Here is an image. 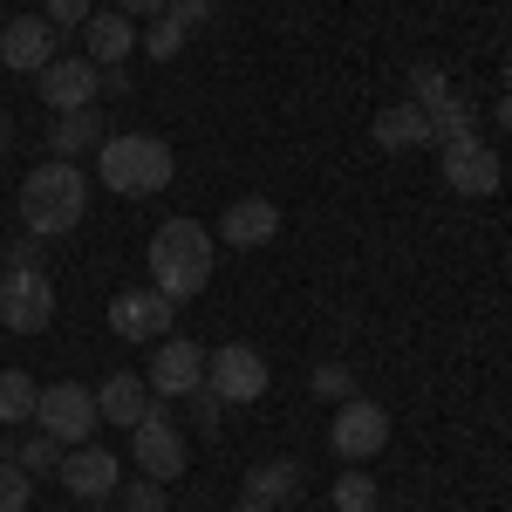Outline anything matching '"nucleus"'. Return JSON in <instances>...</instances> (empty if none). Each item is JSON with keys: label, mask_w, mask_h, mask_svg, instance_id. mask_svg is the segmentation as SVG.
<instances>
[{"label": "nucleus", "mask_w": 512, "mask_h": 512, "mask_svg": "<svg viewBox=\"0 0 512 512\" xmlns=\"http://www.w3.org/2000/svg\"><path fill=\"white\" fill-rule=\"evenodd\" d=\"M96 144H103V117H96V103H89V110H62V117L48 123V151H55V158L76 164V151H96Z\"/></svg>", "instance_id": "obj_19"}, {"label": "nucleus", "mask_w": 512, "mask_h": 512, "mask_svg": "<svg viewBox=\"0 0 512 512\" xmlns=\"http://www.w3.org/2000/svg\"><path fill=\"white\" fill-rule=\"evenodd\" d=\"M130 451H137V472L158 478V485L185 478V465H192V451H185V431L164 417V403H151V410H144V424L130 431Z\"/></svg>", "instance_id": "obj_7"}, {"label": "nucleus", "mask_w": 512, "mask_h": 512, "mask_svg": "<svg viewBox=\"0 0 512 512\" xmlns=\"http://www.w3.org/2000/svg\"><path fill=\"white\" fill-rule=\"evenodd\" d=\"M164 328H171V301L158 287H130V294L110 301V335L117 342H164Z\"/></svg>", "instance_id": "obj_13"}, {"label": "nucleus", "mask_w": 512, "mask_h": 512, "mask_svg": "<svg viewBox=\"0 0 512 512\" xmlns=\"http://www.w3.org/2000/svg\"><path fill=\"white\" fill-rule=\"evenodd\" d=\"M35 89H41V103H48L55 117H62V110H89V103L103 96V69H96L89 55H55L35 76Z\"/></svg>", "instance_id": "obj_10"}, {"label": "nucleus", "mask_w": 512, "mask_h": 512, "mask_svg": "<svg viewBox=\"0 0 512 512\" xmlns=\"http://www.w3.org/2000/svg\"><path fill=\"white\" fill-rule=\"evenodd\" d=\"M233 512H280V506H267V499H253V492H246V499H239Z\"/></svg>", "instance_id": "obj_36"}, {"label": "nucleus", "mask_w": 512, "mask_h": 512, "mask_svg": "<svg viewBox=\"0 0 512 512\" xmlns=\"http://www.w3.org/2000/svg\"><path fill=\"white\" fill-rule=\"evenodd\" d=\"M444 96H451V76H444L437 62H417V69H410V103H417V110H437Z\"/></svg>", "instance_id": "obj_26"}, {"label": "nucleus", "mask_w": 512, "mask_h": 512, "mask_svg": "<svg viewBox=\"0 0 512 512\" xmlns=\"http://www.w3.org/2000/svg\"><path fill=\"white\" fill-rule=\"evenodd\" d=\"M185 403H192V424H205V431H219V410H226V396H219V390H205V383H198V390L185 396Z\"/></svg>", "instance_id": "obj_31"}, {"label": "nucleus", "mask_w": 512, "mask_h": 512, "mask_svg": "<svg viewBox=\"0 0 512 512\" xmlns=\"http://www.w3.org/2000/svg\"><path fill=\"white\" fill-rule=\"evenodd\" d=\"M103 424V410H96V390H82V383H48L35 396V431H48L62 451L69 444H89Z\"/></svg>", "instance_id": "obj_4"}, {"label": "nucleus", "mask_w": 512, "mask_h": 512, "mask_svg": "<svg viewBox=\"0 0 512 512\" xmlns=\"http://www.w3.org/2000/svg\"><path fill=\"white\" fill-rule=\"evenodd\" d=\"M492 123H499V130L512 137V96H499V103H492Z\"/></svg>", "instance_id": "obj_35"}, {"label": "nucleus", "mask_w": 512, "mask_h": 512, "mask_svg": "<svg viewBox=\"0 0 512 512\" xmlns=\"http://www.w3.org/2000/svg\"><path fill=\"white\" fill-rule=\"evenodd\" d=\"M424 117H431V144H458V137H478V103H472V96H458V89H451V96H444L437 110H424Z\"/></svg>", "instance_id": "obj_20"}, {"label": "nucleus", "mask_w": 512, "mask_h": 512, "mask_svg": "<svg viewBox=\"0 0 512 512\" xmlns=\"http://www.w3.org/2000/svg\"><path fill=\"white\" fill-rule=\"evenodd\" d=\"M185 28H178V21H171V14H158V21H151V28H144V35H137V48H144V55H151V62H178V55H185Z\"/></svg>", "instance_id": "obj_24"}, {"label": "nucleus", "mask_w": 512, "mask_h": 512, "mask_svg": "<svg viewBox=\"0 0 512 512\" xmlns=\"http://www.w3.org/2000/svg\"><path fill=\"white\" fill-rule=\"evenodd\" d=\"M164 7H171V0H117V14H151V21H158Z\"/></svg>", "instance_id": "obj_34"}, {"label": "nucleus", "mask_w": 512, "mask_h": 512, "mask_svg": "<svg viewBox=\"0 0 512 512\" xmlns=\"http://www.w3.org/2000/svg\"><path fill=\"white\" fill-rule=\"evenodd\" d=\"M55 321V280L41 267H0V328L41 335Z\"/></svg>", "instance_id": "obj_5"}, {"label": "nucleus", "mask_w": 512, "mask_h": 512, "mask_svg": "<svg viewBox=\"0 0 512 512\" xmlns=\"http://www.w3.org/2000/svg\"><path fill=\"white\" fill-rule=\"evenodd\" d=\"M28 499H35V478L14 458H0V512H28Z\"/></svg>", "instance_id": "obj_28"}, {"label": "nucleus", "mask_w": 512, "mask_h": 512, "mask_svg": "<svg viewBox=\"0 0 512 512\" xmlns=\"http://www.w3.org/2000/svg\"><path fill=\"white\" fill-rule=\"evenodd\" d=\"M55 28H48V14H21V21H7L0 28V62L7 69H21V76H41L48 62H55Z\"/></svg>", "instance_id": "obj_14"}, {"label": "nucleus", "mask_w": 512, "mask_h": 512, "mask_svg": "<svg viewBox=\"0 0 512 512\" xmlns=\"http://www.w3.org/2000/svg\"><path fill=\"white\" fill-rule=\"evenodd\" d=\"M499 89H506V96H512V62H506V76H499Z\"/></svg>", "instance_id": "obj_38"}, {"label": "nucleus", "mask_w": 512, "mask_h": 512, "mask_svg": "<svg viewBox=\"0 0 512 512\" xmlns=\"http://www.w3.org/2000/svg\"><path fill=\"white\" fill-rule=\"evenodd\" d=\"M123 506L130 512H164V485L158 478H130V485H123Z\"/></svg>", "instance_id": "obj_29"}, {"label": "nucleus", "mask_w": 512, "mask_h": 512, "mask_svg": "<svg viewBox=\"0 0 512 512\" xmlns=\"http://www.w3.org/2000/svg\"><path fill=\"white\" fill-rule=\"evenodd\" d=\"M35 396L41 383L28 369H0V424H35Z\"/></svg>", "instance_id": "obj_22"}, {"label": "nucleus", "mask_w": 512, "mask_h": 512, "mask_svg": "<svg viewBox=\"0 0 512 512\" xmlns=\"http://www.w3.org/2000/svg\"><path fill=\"white\" fill-rule=\"evenodd\" d=\"M7 137H14V123H7V117H0V151H7Z\"/></svg>", "instance_id": "obj_37"}, {"label": "nucleus", "mask_w": 512, "mask_h": 512, "mask_svg": "<svg viewBox=\"0 0 512 512\" xmlns=\"http://www.w3.org/2000/svg\"><path fill=\"white\" fill-rule=\"evenodd\" d=\"M308 390L328 396V403H349L355 396V369H342V362H315V369H308Z\"/></svg>", "instance_id": "obj_27"}, {"label": "nucleus", "mask_w": 512, "mask_h": 512, "mask_svg": "<svg viewBox=\"0 0 512 512\" xmlns=\"http://www.w3.org/2000/svg\"><path fill=\"white\" fill-rule=\"evenodd\" d=\"M82 41H89V62L96 69H123L130 55H137V28H130V14H89V28H82Z\"/></svg>", "instance_id": "obj_16"}, {"label": "nucleus", "mask_w": 512, "mask_h": 512, "mask_svg": "<svg viewBox=\"0 0 512 512\" xmlns=\"http://www.w3.org/2000/svg\"><path fill=\"white\" fill-rule=\"evenodd\" d=\"M267 383H274V369L253 342H226L219 355H205V390H219L226 403H260Z\"/></svg>", "instance_id": "obj_8"}, {"label": "nucleus", "mask_w": 512, "mask_h": 512, "mask_svg": "<svg viewBox=\"0 0 512 512\" xmlns=\"http://www.w3.org/2000/svg\"><path fill=\"white\" fill-rule=\"evenodd\" d=\"M328 444H335V458H342V465L376 458V451L390 444V410H383V403H369V396L335 403V417H328Z\"/></svg>", "instance_id": "obj_6"}, {"label": "nucleus", "mask_w": 512, "mask_h": 512, "mask_svg": "<svg viewBox=\"0 0 512 512\" xmlns=\"http://www.w3.org/2000/svg\"><path fill=\"white\" fill-rule=\"evenodd\" d=\"M151 287L171 308L212 287V233L198 219H164L151 233Z\"/></svg>", "instance_id": "obj_2"}, {"label": "nucleus", "mask_w": 512, "mask_h": 512, "mask_svg": "<svg viewBox=\"0 0 512 512\" xmlns=\"http://www.w3.org/2000/svg\"><path fill=\"white\" fill-rule=\"evenodd\" d=\"M212 7H219V0H171V7H164V14H171V21H178V28H185V35H192L198 21H212Z\"/></svg>", "instance_id": "obj_32"}, {"label": "nucleus", "mask_w": 512, "mask_h": 512, "mask_svg": "<svg viewBox=\"0 0 512 512\" xmlns=\"http://www.w3.org/2000/svg\"><path fill=\"white\" fill-rule=\"evenodd\" d=\"M96 178L117 198H151L178 178V158L164 137H144V130H123V137H103L96 144Z\"/></svg>", "instance_id": "obj_3"}, {"label": "nucleus", "mask_w": 512, "mask_h": 512, "mask_svg": "<svg viewBox=\"0 0 512 512\" xmlns=\"http://www.w3.org/2000/svg\"><path fill=\"white\" fill-rule=\"evenodd\" d=\"M246 492H253V499H267V506H287V499L301 492V465H294V458L253 465V472H246Z\"/></svg>", "instance_id": "obj_21"}, {"label": "nucleus", "mask_w": 512, "mask_h": 512, "mask_svg": "<svg viewBox=\"0 0 512 512\" xmlns=\"http://www.w3.org/2000/svg\"><path fill=\"white\" fill-rule=\"evenodd\" d=\"M14 465H21V472H28V478H35V472H55V465H62V444H55V437H48V431L21 437V444H14Z\"/></svg>", "instance_id": "obj_25"}, {"label": "nucleus", "mask_w": 512, "mask_h": 512, "mask_svg": "<svg viewBox=\"0 0 512 512\" xmlns=\"http://www.w3.org/2000/svg\"><path fill=\"white\" fill-rule=\"evenodd\" d=\"M369 137H376V151H424L431 144V117L403 96V103H390L383 117L369 123Z\"/></svg>", "instance_id": "obj_18"}, {"label": "nucleus", "mask_w": 512, "mask_h": 512, "mask_svg": "<svg viewBox=\"0 0 512 512\" xmlns=\"http://www.w3.org/2000/svg\"><path fill=\"white\" fill-rule=\"evenodd\" d=\"M82 212H89V178L82 164L69 158H48L21 178V226L35 239H55V233H76Z\"/></svg>", "instance_id": "obj_1"}, {"label": "nucleus", "mask_w": 512, "mask_h": 512, "mask_svg": "<svg viewBox=\"0 0 512 512\" xmlns=\"http://www.w3.org/2000/svg\"><path fill=\"white\" fill-rule=\"evenodd\" d=\"M151 403H158V396H151V383H144V376H130V369H117V376L96 390V410H103V424H123V431H137Z\"/></svg>", "instance_id": "obj_17"}, {"label": "nucleus", "mask_w": 512, "mask_h": 512, "mask_svg": "<svg viewBox=\"0 0 512 512\" xmlns=\"http://www.w3.org/2000/svg\"><path fill=\"white\" fill-rule=\"evenodd\" d=\"M437 164H444V185H451L458 198H492V192H499V178H506V164H499V151H492L485 137L437 144Z\"/></svg>", "instance_id": "obj_9"}, {"label": "nucleus", "mask_w": 512, "mask_h": 512, "mask_svg": "<svg viewBox=\"0 0 512 512\" xmlns=\"http://www.w3.org/2000/svg\"><path fill=\"white\" fill-rule=\"evenodd\" d=\"M55 472H62V485H69L76 499H110V492L123 485L117 451H110V444H96V437H89V444H69Z\"/></svg>", "instance_id": "obj_12"}, {"label": "nucleus", "mask_w": 512, "mask_h": 512, "mask_svg": "<svg viewBox=\"0 0 512 512\" xmlns=\"http://www.w3.org/2000/svg\"><path fill=\"white\" fill-rule=\"evenodd\" d=\"M41 246H48V239H21V246H14V253H7V267H41Z\"/></svg>", "instance_id": "obj_33"}, {"label": "nucleus", "mask_w": 512, "mask_h": 512, "mask_svg": "<svg viewBox=\"0 0 512 512\" xmlns=\"http://www.w3.org/2000/svg\"><path fill=\"white\" fill-rule=\"evenodd\" d=\"M89 14H96L89 0H48V28H55V35H62V28H89Z\"/></svg>", "instance_id": "obj_30"}, {"label": "nucleus", "mask_w": 512, "mask_h": 512, "mask_svg": "<svg viewBox=\"0 0 512 512\" xmlns=\"http://www.w3.org/2000/svg\"><path fill=\"white\" fill-rule=\"evenodd\" d=\"M328 506L335 512H376V478L362 472V465H349V472L328 485Z\"/></svg>", "instance_id": "obj_23"}, {"label": "nucleus", "mask_w": 512, "mask_h": 512, "mask_svg": "<svg viewBox=\"0 0 512 512\" xmlns=\"http://www.w3.org/2000/svg\"><path fill=\"white\" fill-rule=\"evenodd\" d=\"M151 376H144V383H151V396H158V403H171V396H192L198 383H205V349H198V342H185V335H164V342H151Z\"/></svg>", "instance_id": "obj_11"}, {"label": "nucleus", "mask_w": 512, "mask_h": 512, "mask_svg": "<svg viewBox=\"0 0 512 512\" xmlns=\"http://www.w3.org/2000/svg\"><path fill=\"white\" fill-rule=\"evenodd\" d=\"M274 233H280V205H274V198H260V192L233 198V205L219 212V239H226V246H239V253L274 246Z\"/></svg>", "instance_id": "obj_15"}]
</instances>
